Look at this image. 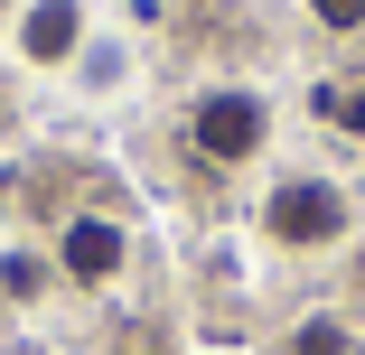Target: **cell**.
Instances as JSON below:
<instances>
[{
  "mask_svg": "<svg viewBox=\"0 0 365 355\" xmlns=\"http://www.w3.org/2000/svg\"><path fill=\"white\" fill-rule=\"evenodd\" d=\"M262 225H272V243H290V253L337 243V234H346V196H337L328 178H281V187L262 196Z\"/></svg>",
  "mask_w": 365,
  "mask_h": 355,
  "instance_id": "1",
  "label": "cell"
},
{
  "mask_svg": "<svg viewBox=\"0 0 365 355\" xmlns=\"http://www.w3.org/2000/svg\"><path fill=\"white\" fill-rule=\"evenodd\" d=\"M262 131H272V112H262V94H206L197 112H187V140H197V150L215 159V169H235V159H253L262 150Z\"/></svg>",
  "mask_w": 365,
  "mask_h": 355,
  "instance_id": "2",
  "label": "cell"
},
{
  "mask_svg": "<svg viewBox=\"0 0 365 355\" xmlns=\"http://www.w3.org/2000/svg\"><path fill=\"white\" fill-rule=\"evenodd\" d=\"M56 262H66V280H113L122 271V225L113 216H76L56 234Z\"/></svg>",
  "mask_w": 365,
  "mask_h": 355,
  "instance_id": "3",
  "label": "cell"
},
{
  "mask_svg": "<svg viewBox=\"0 0 365 355\" xmlns=\"http://www.w3.org/2000/svg\"><path fill=\"white\" fill-rule=\"evenodd\" d=\"M76 47H85V10H76V0H29V19H19V56L66 65Z\"/></svg>",
  "mask_w": 365,
  "mask_h": 355,
  "instance_id": "4",
  "label": "cell"
},
{
  "mask_svg": "<svg viewBox=\"0 0 365 355\" xmlns=\"http://www.w3.org/2000/svg\"><path fill=\"white\" fill-rule=\"evenodd\" d=\"M0 290H10V300H38V290H47V262L10 253V262H0Z\"/></svg>",
  "mask_w": 365,
  "mask_h": 355,
  "instance_id": "5",
  "label": "cell"
},
{
  "mask_svg": "<svg viewBox=\"0 0 365 355\" xmlns=\"http://www.w3.org/2000/svg\"><path fill=\"white\" fill-rule=\"evenodd\" d=\"M290 355H346V327L337 318H309L300 337H290Z\"/></svg>",
  "mask_w": 365,
  "mask_h": 355,
  "instance_id": "6",
  "label": "cell"
},
{
  "mask_svg": "<svg viewBox=\"0 0 365 355\" xmlns=\"http://www.w3.org/2000/svg\"><path fill=\"white\" fill-rule=\"evenodd\" d=\"M309 19L337 28V38H356V28H365V0H309Z\"/></svg>",
  "mask_w": 365,
  "mask_h": 355,
  "instance_id": "7",
  "label": "cell"
},
{
  "mask_svg": "<svg viewBox=\"0 0 365 355\" xmlns=\"http://www.w3.org/2000/svg\"><path fill=\"white\" fill-rule=\"evenodd\" d=\"M0 10H10V0H0Z\"/></svg>",
  "mask_w": 365,
  "mask_h": 355,
  "instance_id": "8",
  "label": "cell"
}]
</instances>
